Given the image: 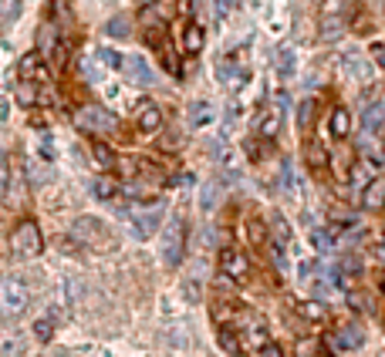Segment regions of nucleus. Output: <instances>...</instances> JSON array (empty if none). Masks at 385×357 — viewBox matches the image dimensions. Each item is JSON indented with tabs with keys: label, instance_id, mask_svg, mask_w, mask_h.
Instances as JSON below:
<instances>
[{
	"label": "nucleus",
	"instance_id": "nucleus-23",
	"mask_svg": "<svg viewBox=\"0 0 385 357\" xmlns=\"http://www.w3.org/2000/svg\"><path fill=\"white\" fill-rule=\"evenodd\" d=\"M335 270H338V273H342V280H355V277H358V273H362V260H358V253H345V256H342V263L335 266Z\"/></svg>",
	"mask_w": 385,
	"mask_h": 357
},
{
	"label": "nucleus",
	"instance_id": "nucleus-19",
	"mask_svg": "<svg viewBox=\"0 0 385 357\" xmlns=\"http://www.w3.org/2000/svg\"><path fill=\"white\" fill-rule=\"evenodd\" d=\"M186 115H190L192 129H206V125L213 122V105H210V101H192Z\"/></svg>",
	"mask_w": 385,
	"mask_h": 357
},
{
	"label": "nucleus",
	"instance_id": "nucleus-20",
	"mask_svg": "<svg viewBox=\"0 0 385 357\" xmlns=\"http://www.w3.org/2000/svg\"><path fill=\"white\" fill-rule=\"evenodd\" d=\"M31 334H34L41 344H48V340L58 334V323H55V317H51V314H48V317H38L34 323H31Z\"/></svg>",
	"mask_w": 385,
	"mask_h": 357
},
{
	"label": "nucleus",
	"instance_id": "nucleus-12",
	"mask_svg": "<svg viewBox=\"0 0 385 357\" xmlns=\"http://www.w3.org/2000/svg\"><path fill=\"white\" fill-rule=\"evenodd\" d=\"M362 125H365V132L372 135V138H385V105H382V101L368 105Z\"/></svg>",
	"mask_w": 385,
	"mask_h": 357
},
{
	"label": "nucleus",
	"instance_id": "nucleus-42",
	"mask_svg": "<svg viewBox=\"0 0 385 357\" xmlns=\"http://www.w3.org/2000/svg\"><path fill=\"white\" fill-rule=\"evenodd\" d=\"M298 310H301V314H304V317H308V320H321V317H325V310H321V303H314V300H311V303H301Z\"/></svg>",
	"mask_w": 385,
	"mask_h": 357
},
{
	"label": "nucleus",
	"instance_id": "nucleus-18",
	"mask_svg": "<svg viewBox=\"0 0 385 357\" xmlns=\"http://www.w3.org/2000/svg\"><path fill=\"white\" fill-rule=\"evenodd\" d=\"M92 159H95V166L102 172H112L115 169V152H112V145H105V142H92Z\"/></svg>",
	"mask_w": 385,
	"mask_h": 357
},
{
	"label": "nucleus",
	"instance_id": "nucleus-33",
	"mask_svg": "<svg viewBox=\"0 0 385 357\" xmlns=\"http://www.w3.org/2000/svg\"><path fill=\"white\" fill-rule=\"evenodd\" d=\"M20 17V0H0V20L10 24Z\"/></svg>",
	"mask_w": 385,
	"mask_h": 357
},
{
	"label": "nucleus",
	"instance_id": "nucleus-9",
	"mask_svg": "<svg viewBox=\"0 0 385 357\" xmlns=\"http://www.w3.org/2000/svg\"><path fill=\"white\" fill-rule=\"evenodd\" d=\"M122 71H125V78L132 81V85H139V88H149L155 78H153V68L146 64V57H125V64H122Z\"/></svg>",
	"mask_w": 385,
	"mask_h": 357
},
{
	"label": "nucleus",
	"instance_id": "nucleus-35",
	"mask_svg": "<svg viewBox=\"0 0 385 357\" xmlns=\"http://www.w3.org/2000/svg\"><path fill=\"white\" fill-rule=\"evenodd\" d=\"M342 31H345V27H342V20H338V17H328L325 27H321L325 41H338V38H342Z\"/></svg>",
	"mask_w": 385,
	"mask_h": 357
},
{
	"label": "nucleus",
	"instance_id": "nucleus-8",
	"mask_svg": "<svg viewBox=\"0 0 385 357\" xmlns=\"http://www.w3.org/2000/svg\"><path fill=\"white\" fill-rule=\"evenodd\" d=\"M135 122H139V132L153 135L162 129V108L155 101H139V112H135Z\"/></svg>",
	"mask_w": 385,
	"mask_h": 357
},
{
	"label": "nucleus",
	"instance_id": "nucleus-2",
	"mask_svg": "<svg viewBox=\"0 0 385 357\" xmlns=\"http://www.w3.org/2000/svg\"><path fill=\"white\" fill-rule=\"evenodd\" d=\"M10 249L18 253V256H27V260H34L44 253V236H41V226L34 219H20L14 229H10Z\"/></svg>",
	"mask_w": 385,
	"mask_h": 357
},
{
	"label": "nucleus",
	"instance_id": "nucleus-7",
	"mask_svg": "<svg viewBox=\"0 0 385 357\" xmlns=\"http://www.w3.org/2000/svg\"><path fill=\"white\" fill-rule=\"evenodd\" d=\"M75 240L81 249L85 246H102L105 243V226L98 223V219H92V216H85V219L75 223Z\"/></svg>",
	"mask_w": 385,
	"mask_h": 357
},
{
	"label": "nucleus",
	"instance_id": "nucleus-38",
	"mask_svg": "<svg viewBox=\"0 0 385 357\" xmlns=\"http://www.w3.org/2000/svg\"><path fill=\"white\" fill-rule=\"evenodd\" d=\"M342 64H345V71H348V75L365 78V68H362V57H358V54H345V57H342Z\"/></svg>",
	"mask_w": 385,
	"mask_h": 357
},
{
	"label": "nucleus",
	"instance_id": "nucleus-3",
	"mask_svg": "<svg viewBox=\"0 0 385 357\" xmlns=\"http://www.w3.org/2000/svg\"><path fill=\"white\" fill-rule=\"evenodd\" d=\"M186 256V219L183 216H173L166 223V233H162V263L166 266H179Z\"/></svg>",
	"mask_w": 385,
	"mask_h": 357
},
{
	"label": "nucleus",
	"instance_id": "nucleus-34",
	"mask_svg": "<svg viewBox=\"0 0 385 357\" xmlns=\"http://www.w3.org/2000/svg\"><path fill=\"white\" fill-rule=\"evenodd\" d=\"M64 293H68V303H71V307H78V303H81V297H85V286H81L75 277H68V280H64Z\"/></svg>",
	"mask_w": 385,
	"mask_h": 357
},
{
	"label": "nucleus",
	"instance_id": "nucleus-39",
	"mask_svg": "<svg viewBox=\"0 0 385 357\" xmlns=\"http://www.w3.org/2000/svg\"><path fill=\"white\" fill-rule=\"evenodd\" d=\"M318 337H308V340H298V357H318Z\"/></svg>",
	"mask_w": 385,
	"mask_h": 357
},
{
	"label": "nucleus",
	"instance_id": "nucleus-16",
	"mask_svg": "<svg viewBox=\"0 0 385 357\" xmlns=\"http://www.w3.org/2000/svg\"><path fill=\"white\" fill-rule=\"evenodd\" d=\"M362 206L365 209H382L385 206V182L382 179H372L362 192Z\"/></svg>",
	"mask_w": 385,
	"mask_h": 357
},
{
	"label": "nucleus",
	"instance_id": "nucleus-11",
	"mask_svg": "<svg viewBox=\"0 0 385 357\" xmlns=\"http://www.w3.org/2000/svg\"><path fill=\"white\" fill-rule=\"evenodd\" d=\"M335 344H338L342 351H355V347L365 344V330H362L358 323H345V327L335 330Z\"/></svg>",
	"mask_w": 385,
	"mask_h": 357
},
{
	"label": "nucleus",
	"instance_id": "nucleus-29",
	"mask_svg": "<svg viewBox=\"0 0 385 357\" xmlns=\"http://www.w3.org/2000/svg\"><path fill=\"white\" fill-rule=\"evenodd\" d=\"M267 223H260V219H251L247 223V240H251V246H264L267 243Z\"/></svg>",
	"mask_w": 385,
	"mask_h": 357
},
{
	"label": "nucleus",
	"instance_id": "nucleus-26",
	"mask_svg": "<svg viewBox=\"0 0 385 357\" xmlns=\"http://www.w3.org/2000/svg\"><path fill=\"white\" fill-rule=\"evenodd\" d=\"M314 108H318L314 98H304V101L298 105V129H301V132H308L311 125H314Z\"/></svg>",
	"mask_w": 385,
	"mask_h": 357
},
{
	"label": "nucleus",
	"instance_id": "nucleus-52",
	"mask_svg": "<svg viewBox=\"0 0 385 357\" xmlns=\"http://www.w3.org/2000/svg\"><path fill=\"white\" fill-rule=\"evenodd\" d=\"M206 357H210V354H206Z\"/></svg>",
	"mask_w": 385,
	"mask_h": 357
},
{
	"label": "nucleus",
	"instance_id": "nucleus-24",
	"mask_svg": "<svg viewBox=\"0 0 385 357\" xmlns=\"http://www.w3.org/2000/svg\"><path fill=\"white\" fill-rule=\"evenodd\" d=\"M257 132H260V138H274V135L281 132V115L264 112L260 115V122H257Z\"/></svg>",
	"mask_w": 385,
	"mask_h": 357
},
{
	"label": "nucleus",
	"instance_id": "nucleus-21",
	"mask_svg": "<svg viewBox=\"0 0 385 357\" xmlns=\"http://www.w3.org/2000/svg\"><path fill=\"white\" fill-rule=\"evenodd\" d=\"M270 236H274V243L277 246H288L290 243V223L281 216V212H274V219H270Z\"/></svg>",
	"mask_w": 385,
	"mask_h": 357
},
{
	"label": "nucleus",
	"instance_id": "nucleus-41",
	"mask_svg": "<svg viewBox=\"0 0 385 357\" xmlns=\"http://www.w3.org/2000/svg\"><path fill=\"white\" fill-rule=\"evenodd\" d=\"M153 10H155V17L159 20H169L173 17V10H176V0H155Z\"/></svg>",
	"mask_w": 385,
	"mask_h": 357
},
{
	"label": "nucleus",
	"instance_id": "nucleus-25",
	"mask_svg": "<svg viewBox=\"0 0 385 357\" xmlns=\"http://www.w3.org/2000/svg\"><path fill=\"white\" fill-rule=\"evenodd\" d=\"M294 71H298V57H294V51H290V48H281V51H277V75L294 78Z\"/></svg>",
	"mask_w": 385,
	"mask_h": 357
},
{
	"label": "nucleus",
	"instance_id": "nucleus-36",
	"mask_svg": "<svg viewBox=\"0 0 385 357\" xmlns=\"http://www.w3.org/2000/svg\"><path fill=\"white\" fill-rule=\"evenodd\" d=\"M48 61H51V68H64V64H68V44H64V41H58V48H55V51H51V57H48Z\"/></svg>",
	"mask_w": 385,
	"mask_h": 357
},
{
	"label": "nucleus",
	"instance_id": "nucleus-49",
	"mask_svg": "<svg viewBox=\"0 0 385 357\" xmlns=\"http://www.w3.org/2000/svg\"><path fill=\"white\" fill-rule=\"evenodd\" d=\"M382 240H385V226H382Z\"/></svg>",
	"mask_w": 385,
	"mask_h": 357
},
{
	"label": "nucleus",
	"instance_id": "nucleus-51",
	"mask_svg": "<svg viewBox=\"0 0 385 357\" xmlns=\"http://www.w3.org/2000/svg\"><path fill=\"white\" fill-rule=\"evenodd\" d=\"M0 166H4V155H0Z\"/></svg>",
	"mask_w": 385,
	"mask_h": 357
},
{
	"label": "nucleus",
	"instance_id": "nucleus-13",
	"mask_svg": "<svg viewBox=\"0 0 385 357\" xmlns=\"http://www.w3.org/2000/svg\"><path fill=\"white\" fill-rule=\"evenodd\" d=\"M20 78L24 81H34V85H44L51 75H48V68H44V61L38 54H27L20 61Z\"/></svg>",
	"mask_w": 385,
	"mask_h": 357
},
{
	"label": "nucleus",
	"instance_id": "nucleus-27",
	"mask_svg": "<svg viewBox=\"0 0 385 357\" xmlns=\"http://www.w3.org/2000/svg\"><path fill=\"white\" fill-rule=\"evenodd\" d=\"M55 48H58L55 27H51V24H44V27H41V34H38V51H41L44 57H51V51H55Z\"/></svg>",
	"mask_w": 385,
	"mask_h": 357
},
{
	"label": "nucleus",
	"instance_id": "nucleus-22",
	"mask_svg": "<svg viewBox=\"0 0 385 357\" xmlns=\"http://www.w3.org/2000/svg\"><path fill=\"white\" fill-rule=\"evenodd\" d=\"M92 192H95L98 199H105V203H112L118 196V182L112 179V175H98L95 182H92Z\"/></svg>",
	"mask_w": 385,
	"mask_h": 357
},
{
	"label": "nucleus",
	"instance_id": "nucleus-40",
	"mask_svg": "<svg viewBox=\"0 0 385 357\" xmlns=\"http://www.w3.org/2000/svg\"><path fill=\"white\" fill-rule=\"evenodd\" d=\"M348 303H351L355 310H362V314H368V310H372V300H368L365 293H358V290H351V293H348Z\"/></svg>",
	"mask_w": 385,
	"mask_h": 357
},
{
	"label": "nucleus",
	"instance_id": "nucleus-48",
	"mask_svg": "<svg viewBox=\"0 0 385 357\" xmlns=\"http://www.w3.org/2000/svg\"><path fill=\"white\" fill-rule=\"evenodd\" d=\"M382 293H385V266H382Z\"/></svg>",
	"mask_w": 385,
	"mask_h": 357
},
{
	"label": "nucleus",
	"instance_id": "nucleus-5",
	"mask_svg": "<svg viewBox=\"0 0 385 357\" xmlns=\"http://www.w3.org/2000/svg\"><path fill=\"white\" fill-rule=\"evenodd\" d=\"M220 273H223V280L230 283H247L253 277V266L247 260V253H240V249H220Z\"/></svg>",
	"mask_w": 385,
	"mask_h": 357
},
{
	"label": "nucleus",
	"instance_id": "nucleus-6",
	"mask_svg": "<svg viewBox=\"0 0 385 357\" xmlns=\"http://www.w3.org/2000/svg\"><path fill=\"white\" fill-rule=\"evenodd\" d=\"M247 78H251V71H247L237 57H223V61H216V81H220L227 92H240V88L247 85Z\"/></svg>",
	"mask_w": 385,
	"mask_h": 357
},
{
	"label": "nucleus",
	"instance_id": "nucleus-43",
	"mask_svg": "<svg viewBox=\"0 0 385 357\" xmlns=\"http://www.w3.org/2000/svg\"><path fill=\"white\" fill-rule=\"evenodd\" d=\"M230 7H233V0H213V14H216V17H227Z\"/></svg>",
	"mask_w": 385,
	"mask_h": 357
},
{
	"label": "nucleus",
	"instance_id": "nucleus-28",
	"mask_svg": "<svg viewBox=\"0 0 385 357\" xmlns=\"http://www.w3.org/2000/svg\"><path fill=\"white\" fill-rule=\"evenodd\" d=\"M220 347H223L227 354H244V347H240V340H237V330H233V327H220Z\"/></svg>",
	"mask_w": 385,
	"mask_h": 357
},
{
	"label": "nucleus",
	"instance_id": "nucleus-31",
	"mask_svg": "<svg viewBox=\"0 0 385 357\" xmlns=\"http://www.w3.org/2000/svg\"><path fill=\"white\" fill-rule=\"evenodd\" d=\"M105 34H108V38H129V34H132L129 17H122V14H118V17H112V20H108V27H105Z\"/></svg>",
	"mask_w": 385,
	"mask_h": 357
},
{
	"label": "nucleus",
	"instance_id": "nucleus-4",
	"mask_svg": "<svg viewBox=\"0 0 385 357\" xmlns=\"http://www.w3.org/2000/svg\"><path fill=\"white\" fill-rule=\"evenodd\" d=\"M75 122L81 132H92V135H108L115 132V115L105 112L102 105H85L75 112Z\"/></svg>",
	"mask_w": 385,
	"mask_h": 357
},
{
	"label": "nucleus",
	"instance_id": "nucleus-45",
	"mask_svg": "<svg viewBox=\"0 0 385 357\" xmlns=\"http://www.w3.org/2000/svg\"><path fill=\"white\" fill-rule=\"evenodd\" d=\"M257 357H284V347H281V344H267Z\"/></svg>",
	"mask_w": 385,
	"mask_h": 357
},
{
	"label": "nucleus",
	"instance_id": "nucleus-10",
	"mask_svg": "<svg viewBox=\"0 0 385 357\" xmlns=\"http://www.w3.org/2000/svg\"><path fill=\"white\" fill-rule=\"evenodd\" d=\"M159 226H162V212H159V209L135 212V216H132V236H135V240H149Z\"/></svg>",
	"mask_w": 385,
	"mask_h": 357
},
{
	"label": "nucleus",
	"instance_id": "nucleus-17",
	"mask_svg": "<svg viewBox=\"0 0 385 357\" xmlns=\"http://www.w3.org/2000/svg\"><path fill=\"white\" fill-rule=\"evenodd\" d=\"M304 162H308L311 172H325L328 169V149L321 142H308V149H304Z\"/></svg>",
	"mask_w": 385,
	"mask_h": 357
},
{
	"label": "nucleus",
	"instance_id": "nucleus-44",
	"mask_svg": "<svg viewBox=\"0 0 385 357\" xmlns=\"http://www.w3.org/2000/svg\"><path fill=\"white\" fill-rule=\"evenodd\" d=\"M213 196H216V182H210V186L203 189V209H213V203H216Z\"/></svg>",
	"mask_w": 385,
	"mask_h": 357
},
{
	"label": "nucleus",
	"instance_id": "nucleus-1",
	"mask_svg": "<svg viewBox=\"0 0 385 357\" xmlns=\"http://www.w3.org/2000/svg\"><path fill=\"white\" fill-rule=\"evenodd\" d=\"M27 300H31L27 283L18 280V277H0V317H7V320L24 317Z\"/></svg>",
	"mask_w": 385,
	"mask_h": 357
},
{
	"label": "nucleus",
	"instance_id": "nucleus-14",
	"mask_svg": "<svg viewBox=\"0 0 385 357\" xmlns=\"http://www.w3.org/2000/svg\"><path fill=\"white\" fill-rule=\"evenodd\" d=\"M328 125H331V135H335L338 142H345L348 135H351V115H348V108L338 105V108L331 112V122H328Z\"/></svg>",
	"mask_w": 385,
	"mask_h": 357
},
{
	"label": "nucleus",
	"instance_id": "nucleus-50",
	"mask_svg": "<svg viewBox=\"0 0 385 357\" xmlns=\"http://www.w3.org/2000/svg\"><path fill=\"white\" fill-rule=\"evenodd\" d=\"M61 357H75V354H61Z\"/></svg>",
	"mask_w": 385,
	"mask_h": 357
},
{
	"label": "nucleus",
	"instance_id": "nucleus-15",
	"mask_svg": "<svg viewBox=\"0 0 385 357\" xmlns=\"http://www.w3.org/2000/svg\"><path fill=\"white\" fill-rule=\"evenodd\" d=\"M203 44H206L203 27H200L196 20H190V24H186V31H183V48H186V54H200V51H203Z\"/></svg>",
	"mask_w": 385,
	"mask_h": 357
},
{
	"label": "nucleus",
	"instance_id": "nucleus-46",
	"mask_svg": "<svg viewBox=\"0 0 385 357\" xmlns=\"http://www.w3.org/2000/svg\"><path fill=\"white\" fill-rule=\"evenodd\" d=\"M372 57H375V64L385 71V44H372Z\"/></svg>",
	"mask_w": 385,
	"mask_h": 357
},
{
	"label": "nucleus",
	"instance_id": "nucleus-47",
	"mask_svg": "<svg viewBox=\"0 0 385 357\" xmlns=\"http://www.w3.org/2000/svg\"><path fill=\"white\" fill-rule=\"evenodd\" d=\"M244 152L251 155L253 162H260V155H264V152H260V142H247V149H244Z\"/></svg>",
	"mask_w": 385,
	"mask_h": 357
},
{
	"label": "nucleus",
	"instance_id": "nucleus-30",
	"mask_svg": "<svg viewBox=\"0 0 385 357\" xmlns=\"http://www.w3.org/2000/svg\"><path fill=\"white\" fill-rule=\"evenodd\" d=\"M98 61L105 68H112V71H122V64H125V57L118 54L115 48H98Z\"/></svg>",
	"mask_w": 385,
	"mask_h": 357
},
{
	"label": "nucleus",
	"instance_id": "nucleus-37",
	"mask_svg": "<svg viewBox=\"0 0 385 357\" xmlns=\"http://www.w3.org/2000/svg\"><path fill=\"white\" fill-rule=\"evenodd\" d=\"M159 51H162V64H166V71L179 78V61H176V54L169 51V44H159Z\"/></svg>",
	"mask_w": 385,
	"mask_h": 357
},
{
	"label": "nucleus",
	"instance_id": "nucleus-32",
	"mask_svg": "<svg viewBox=\"0 0 385 357\" xmlns=\"http://www.w3.org/2000/svg\"><path fill=\"white\" fill-rule=\"evenodd\" d=\"M18 101L20 105H27V108L38 105V85H34V81H20L18 85Z\"/></svg>",
	"mask_w": 385,
	"mask_h": 357
}]
</instances>
